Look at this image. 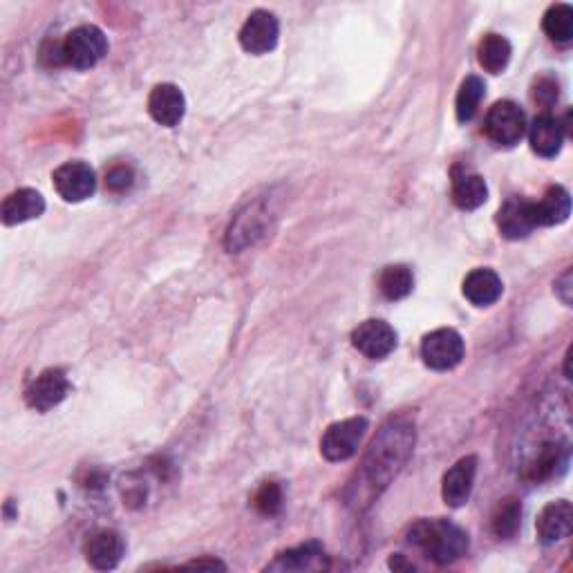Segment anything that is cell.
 Returning a JSON list of instances; mask_svg holds the SVG:
<instances>
[{
  "instance_id": "cell-8",
  "label": "cell",
  "mask_w": 573,
  "mask_h": 573,
  "mask_svg": "<svg viewBox=\"0 0 573 573\" xmlns=\"http://www.w3.org/2000/svg\"><path fill=\"white\" fill-rule=\"evenodd\" d=\"M278 36V18L271 12H265V9H258V12H253L247 18V23L242 25L240 43L249 54H267L278 45Z\"/></svg>"
},
{
  "instance_id": "cell-9",
  "label": "cell",
  "mask_w": 573,
  "mask_h": 573,
  "mask_svg": "<svg viewBox=\"0 0 573 573\" xmlns=\"http://www.w3.org/2000/svg\"><path fill=\"white\" fill-rule=\"evenodd\" d=\"M54 189L65 202H83L95 193V171L83 162H68L54 171Z\"/></svg>"
},
{
  "instance_id": "cell-11",
  "label": "cell",
  "mask_w": 573,
  "mask_h": 573,
  "mask_svg": "<svg viewBox=\"0 0 573 573\" xmlns=\"http://www.w3.org/2000/svg\"><path fill=\"white\" fill-rule=\"evenodd\" d=\"M352 343L363 356L381 361L397 347V332L385 321H365L352 332Z\"/></svg>"
},
{
  "instance_id": "cell-19",
  "label": "cell",
  "mask_w": 573,
  "mask_h": 573,
  "mask_svg": "<svg viewBox=\"0 0 573 573\" xmlns=\"http://www.w3.org/2000/svg\"><path fill=\"white\" fill-rule=\"evenodd\" d=\"M531 148L542 157H556L565 142V126L556 117L540 115L531 126Z\"/></svg>"
},
{
  "instance_id": "cell-2",
  "label": "cell",
  "mask_w": 573,
  "mask_h": 573,
  "mask_svg": "<svg viewBox=\"0 0 573 573\" xmlns=\"http://www.w3.org/2000/svg\"><path fill=\"white\" fill-rule=\"evenodd\" d=\"M408 544L437 565H450L468 551V535L448 520H419L410 526Z\"/></svg>"
},
{
  "instance_id": "cell-6",
  "label": "cell",
  "mask_w": 573,
  "mask_h": 573,
  "mask_svg": "<svg viewBox=\"0 0 573 573\" xmlns=\"http://www.w3.org/2000/svg\"><path fill=\"white\" fill-rule=\"evenodd\" d=\"M464 338L459 336L455 330H435L430 332L424 343H421V356H424V363L428 368L437 370V372H446L457 368L459 363L464 359Z\"/></svg>"
},
{
  "instance_id": "cell-32",
  "label": "cell",
  "mask_w": 573,
  "mask_h": 573,
  "mask_svg": "<svg viewBox=\"0 0 573 573\" xmlns=\"http://www.w3.org/2000/svg\"><path fill=\"white\" fill-rule=\"evenodd\" d=\"M189 567H195V569H218V567H222L224 569V565H220L218 560H195V562H191Z\"/></svg>"
},
{
  "instance_id": "cell-22",
  "label": "cell",
  "mask_w": 573,
  "mask_h": 573,
  "mask_svg": "<svg viewBox=\"0 0 573 573\" xmlns=\"http://www.w3.org/2000/svg\"><path fill=\"white\" fill-rule=\"evenodd\" d=\"M511 54V43L509 39H504L502 34H486L477 48L479 65L491 74L504 72L511 61Z\"/></svg>"
},
{
  "instance_id": "cell-25",
  "label": "cell",
  "mask_w": 573,
  "mask_h": 573,
  "mask_svg": "<svg viewBox=\"0 0 573 573\" xmlns=\"http://www.w3.org/2000/svg\"><path fill=\"white\" fill-rule=\"evenodd\" d=\"M484 95H486V86L479 77H468L462 83V88H459L457 92V108H455L457 119L462 121V124H466V121H471L477 115L479 103H482Z\"/></svg>"
},
{
  "instance_id": "cell-27",
  "label": "cell",
  "mask_w": 573,
  "mask_h": 573,
  "mask_svg": "<svg viewBox=\"0 0 573 573\" xmlns=\"http://www.w3.org/2000/svg\"><path fill=\"white\" fill-rule=\"evenodd\" d=\"M565 466H567V446L547 444V446H542L540 455L535 457V462L531 464V477L542 482V479L553 477L558 468H565Z\"/></svg>"
},
{
  "instance_id": "cell-30",
  "label": "cell",
  "mask_w": 573,
  "mask_h": 573,
  "mask_svg": "<svg viewBox=\"0 0 573 573\" xmlns=\"http://www.w3.org/2000/svg\"><path fill=\"white\" fill-rule=\"evenodd\" d=\"M133 171L126 166H115L112 171L106 175V184H108V189L110 191H115V193H121V191H126L130 189V184H133Z\"/></svg>"
},
{
  "instance_id": "cell-5",
  "label": "cell",
  "mask_w": 573,
  "mask_h": 573,
  "mask_svg": "<svg viewBox=\"0 0 573 573\" xmlns=\"http://www.w3.org/2000/svg\"><path fill=\"white\" fill-rule=\"evenodd\" d=\"M484 130L491 142L497 146H515L526 133V117L518 103L497 101L488 110Z\"/></svg>"
},
{
  "instance_id": "cell-3",
  "label": "cell",
  "mask_w": 573,
  "mask_h": 573,
  "mask_svg": "<svg viewBox=\"0 0 573 573\" xmlns=\"http://www.w3.org/2000/svg\"><path fill=\"white\" fill-rule=\"evenodd\" d=\"M108 52V39L99 27L95 25H81L72 30L63 41V56L65 65L74 70H90L106 56Z\"/></svg>"
},
{
  "instance_id": "cell-26",
  "label": "cell",
  "mask_w": 573,
  "mask_h": 573,
  "mask_svg": "<svg viewBox=\"0 0 573 573\" xmlns=\"http://www.w3.org/2000/svg\"><path fill=\"white\" fill-rule=\"evenodd\" d=\"M542 27H544V32H547L551 41H558V43L571 41V36H573V9L565 3L549 7V12L544 14Z\"/></svg>"
},
{
  "instance_id": "cell-24",
  "label": "cell",
  "mask_w": 573,
  "mask_h": 573,
  "mask_svg": "<svg viewBox=\"0 0 573 573\" xmlns=\"http://www.w3.org/2000/svg\"><path fill=\"white\" fill-rule=\"evenodd\" d=\"M412 287H415V276H412V271L406 265L385 267L379 278L381 294L388 300L406 298L412 291Z\"/></svg>"
},
{
  "instance_id": "cell-7",
  "label": "cell",
  "mask_w": 573,
  "mask_h": 573,
  "mask_svg": "<svg viewBox=\"0 0 573 573\" xmlns=\"http://www.w3.org/2000/svg\"><path fill=\"white\" fill-rule=\"evenodd\" d=\"M267 229H269L267 204L265 202L249 204L247 211L240 213L236 222L231 224V229L227 233V249L231 253L247 249L249 244L260 240L262 236H267Z\"/></svg>"
},
{
  "instance_id": "cell-14",
  "label": "cell",
  "mask_w": 573,
  "mask_h": 573,
  "mask_svg": "<svg viewBox=\"0 0 573 573\" xmlns=\"http://www.w3.org/2000/svg\"><path fill=\"white\" fill-rule=\"evenodd\" d=\"M83 551H86V558L92 567L108 571L119 565L121 556H124V551H126V544L124 540H121V535L117 531L101 529L88 535Z\"/></svg>"
},
{
  "instance_id": "cell-12",
  "label": "cell",
  "mask_w": 573,
  "mask_h": 573,
  "mask_svg": "<svg viewBox=\"0 0 573 573\" xmlns=\"http://www.w3.org/2000/svg\"><path fill=\"white\" fill-rule=\"evenodd\" d=\"M497 227H500L502 236L509 240H522L538 227L535 222L533 202L524 200L520 195H513L504 202V206L497 213Z\"/></svg>"
},
{
  "instance_id": "cell-13",
  "label": "cell",
  "mask_w": 573,
  "mask_h": 573,
  "mask_svg": "<svg viewBox=\"0 0 573 573\" xmlns=\"http://www.w3.org/2000/svg\"><path fill=\"white\" fill-rule=\"evenodd\" d=\"M148 112L159 126L173 128L180 124L186 112V99L182 95V90L173 86V83H162L153 92H150L148 99Z\"/></svg>"
},
{
  "instance_id": "cell-17",
  "label": "cell",
  "mask_w": 573,
  "mask_h": 573,
  "mask_svg": "<svg viewBox=\"0 0 573 573\" xmlns=\"http://www.w3.org/2000/svg\"><path fill=\"white\" fill-rule=\"evenodd\" d=\"M45 211V200L39 191L34 189H18L12 195H7L3 202V222L14 227V224H23L41 218Z\"/></svg>"
},
{
  "instance_id": "cell-10",
  "label": "cell",
  "mask_w": 573,
  "mask_h": 573,
  "mask_svg": "<svg viewBox=\"0 0 573 573\" xmlns=\"http://www.w3.org/2000/svg\"><path fill=\"white\" fill-rule=\"evenodd\" d=\"M68 392H70V381L65 377V372L52 368L41 372L39 377L30 383V388L25 392V399L30 408L48 412L54 406H59V403L68 397Z\"/></svg>"
},
{
  "instance_id": "cell-23",
  "label": "cell",
  "mask_w": 573,
  "mask_h": 573,
  "mask_svg": "<svg viewBox=\"0 0 573 573\" xmlns=\"http://www.w3.org/2000/svg\"><path fill=\"white\" fill-rule=\"evenodd\" d=\"M323 547L318 542H307L300 544L296 549H289L285 553L271 562L269 569H278V571H303V569H314L318 562L323 560Z\"/></svg>"
},
{
  "instance_id": "cell-28",
  "label": "cell",
  "mask_w": 573,
  "mask_h": 573,
  "mask_svg": "<svg viewBox=\"0 0 573 573\" xmlns=\"http://www.w3.org/2000/svg\"><path fill=\"white\" fill-rule=\"evenodd\" d=\"M520 522H522V506L518 500L509 497V500H504L497 506V511L493 515V531L497 538L509 540L518 533Z\"/></svg>"
},
{
  "instance_id": "cell-15",
  "label": "cell",
  "mask_w": 573,
  "mask_h": 573,
  "mask_svg": "<svg viewBox=\"0 0 573 573\" xmlns=\"http://www.w3.org/2000/svg\"><path fill=\"white\" fill-rule=\"evenodd\" d=\"M475 475H477V457L473 455L459 459V462L450 468L444 477V488H441V495H444L448 506L459 509V506H464L471 500Z\"/></svg>"
},
{
  "instance_id": "cell-1",
  "label": "cell",
  "mask_w": 573,
  "mask_h": 573,
  "mask_svg": "<svg viewBox=\"0 0 573 573\" xmlns=\"http://www.w3.org/2000/svg\"><path fill=\"white\" fill-rule=\"evenodd\" d=\"M412 448H415V426L408 421H392L379 432L363 459V479L372 493L383 491L401 473Z\"/></svg>"
},
{
  "instance_id": "cell-31",
  "label": "cell",
  "mask_w": 573,
  "mask_h": 573,
  "mask_svg": "<svg viewBox=\"0 0 573 573\" xmlns=\"http://www.w3.org/2000/svg\"><path fill=\"white\" fill-rule=\"evenodd\" d=\"M535 101L542 103L544 108H551L558 101V83L547 77L540 79L538 86H535Z\"/></svg>"
},
{
  "instance_id": "cell-16",
  "label": "cell",
  "mask_w": 573,
  "mask_h": 573,
  "mask_svg": "<svg viewBox=\"0 0 573 573\" xmlns=\"http://www.w3.org/2000/svg\"><path fill=\"white\" fill-rule=\"evenodd\" d=\"M538 535L544 544H556L565 540L573 526V509L567 500L551 502L542 509L538 518Z\"/></svg>"
},
{
  "instance_id": "cell-4",
  "label": "cell",
  "mask_w": 573,
  "mask_h": 573,
  "mask_svg": "<svg viewBox=\"0 0 573 573\" xmlns=\"http://www.w3.org/2000/svg\"><path fill=\"white\" fill-rule=\"evenodd\" d=\"M368 432V419L365 417H352L327 428L321 439V453L330 462H345L356 455L361 441Z\"/></svg>"
},
{
  "instance_id": "cell-20",
  "label": "cell",
  "mask_w": 573,
  "mask_h": 573,
  "mask_svg": "<svg viewBox=\"0 0 573 573\" xmlns=\"http://www.w3.org/2000/svg\"><path fill=\"white\" fill-rule=\"evenodd\" d=\"M535 222L538 227H553V224H562L571 213V197L569 191L562 186H551L538 202H533Z\"/></svg>"
},
{
  "instance_id": "cell-21",
  "label": "cell",
  "mask_w": 573,
  "mask_h": 573,
  "mask_svg": "<svg viewBox=\"0 0 573 573\" xmlns=\"http://www.w3.org/2000/svg\"><path fill=\"white\" fill-rule=\"evenodd\" d=\"M488 200V186L484 177L475 173L455 175L453 180V202L464 211H475Z\"/></svg>"
},
{
  "instance_id": "cell-18",
  "label": "cell",
  "mask_w": 573,
  "mask_h": 573,
  "mask_svg": "<svg viewBox=\"0 0 573 573\" xmlns=\"http://www.w3.org/2000/svg\"><path fill=\"white\" fill-rule=\"evenodd\" d=\"M504 291L502 278L493 269H473L464 280V296L477 307H488L500 300Z\"/></svg>"
},
{
  "instance_id": "cell-29",
  "label": "cell",
  "mask_w": 573,
  "mask_h": 573,
  "mask_svg": "<svg viewBox=\"0 0 573 573\" xmlns=\"http://www.w3.org/2000/svg\"><path fill=\"white\" fill-rule=\"evenodd\" d=\"M253 504H256V509L262 515H276L280 511V506H283V491H280V486L276 482H269L260 488Z\"/></svg>"
}]
</instances>
